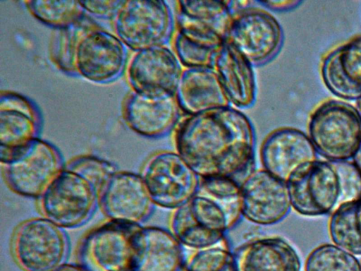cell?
Returning <instances> with one entry per match:
<instances>
[{"mask_svg":"<svg viewBox=\"0 0 361 271\" xmlns=\"http://www.w3.org/2000/svg\"><path fill=\"white\" fill-rule=\"evenodd\" d=\"M174 130L176 152L200 178L238 181L253 171L255 131L238 108L229 105L186 116Z\"/></svg>","mask_w":361,"mask_h":271,"instance_id":"obj_1","label":"cell"},{"mask_svg":"<svg viewBox=\"0 0 361 271\" xmlns=\"http://www.w3.org/2000/svg\"><path fill=\"white\" fill-rule=\"evenodd\" d=\"M308 136L317 153L327 160H349L361 143V115L349 103L328 100L312 113Z\"/></svg>","mask_w":361,"mask_h":271,"instance_id":"obj_2","label":"cell"},{"mask_svg":"<svg viewBox=\"0 0 361 271\" xmlns=\"http://www.w3.org/2000/svg\"><path fill=\"white\" fill-rule=\"evenodd\" d=\"M11 249L21 270L54 271L67 263L71 243L66 229L42 216L16 227Z\"/></svg>","mask_w":361,"mask_h":271,"instance_id":"obj_3","label":"cell"},{"mask_svg":"<svg viewBox=\"0 0 361 271\" xmlns=\"http://www.w3.org/2000/svg\"><path fill=\"white\" fill-rule=\"evenodd\" d=\"M0 162L8 187L20 196L37 200L66 164L59 149L39 138Z\"/></svg>","mask_w":361,"mask_h":271,"instance_id":"obj_4","label":"cell"},{"mask_svg":"<svg viewBox=\"0 0 361 271\" xmlns=\"http://www.w3.org/2000/svg\"><path fill=\"white\" fill-rule=\"evenodd\" d=\"M111 22L114 34L134 52L165 45L176 23L170 6L160 0L123 1Z\"/></svg>","mask_w":361,"mask_h":271,"instance_id":"obj_5","label":"cell"},{"mask_svg":"<svg viewBox=\"0 0 361 271\" xmlns=\"http://www.w3.org/2000/svg\"><path fill=\"white\" fill-rule=\"evenodd\" d=\"M98 189L66 167L37 200L43 217L64 229L86 224L99 206Z\"/></svg>","mask_w":361,"mask_h":271,"instance_id":"obj_6","label":"cell"},{"mask_svg":"<svg viewBox=\"0 0 361 271\" xmlns=\"http://www.w3.org/2000/svg\"><path fill=\"white\" fill-rule=\"evenodd\" d=\"M140 176L155 206L174 210L197 193L200 177L176 151L161 150L144 163Z\"/></svg>","mask_w":361,"mask_h":271,"instance_id":"obj_7","label":"cell"},{"mask_svg":"<svg viewBox=\"0 0 361 271\" xmlns=\"http://www.w3.org/2000/svg\"><path fill=\"white\" fill-rule=\"evenodd\" d=\"M141 224L108 220L87 232L77 249L85 271H133V238Z\"/></svg>","mask_w":361,"mask_h":271,"instance_id":"obj_8","label":"cell"},{"mask_svg":"<svg viewBox=\"0 0 361 271\" xmlns=\"http://www.w3.org/2000/svg\"><path fill=\"white\" fill-rule=\"evenodd\" d=\"M126 46L115 34L87 23L74 50V76L94 83L112 82L126 68Z\"/></svg>","mask_w":361,"mask_h":271,"instance_id":"obj_9","label":"cell"},{"mask_svg":"<svg viewBox=\"0 0 361 271\" xmlns=\"http://www.w3.org/2000/svg\"><path fill=\"white\" fill-rule=\"evenodd\" d=\"M292 209L305 217L331 214L338 207L340 182L332 161L307 162L286 181Z\"/></svg>","mask_w":361,"mask_h":271,"instance_id":"obj_10","label":"cell"},{"mask_svg":"<svg viewBox=\"0 0 361 271\" xmlns=\"http://www.w3.org/2000/svg\"><path fill=\"white\" fill-rule=\"evenodd\" d=\"M254 6L233 13L226 42L253 66H259L271 61L279 52L283 31L271 13Z\"/></svg>","mask_w":361,"mask_h":271,"instance_id":"obj_11","label":"cell"},{"mask_svg":"<svg viewBox=\"0 0 361 271\" xmlns=\"http://www.w3.org/2000/svg\"><path fill=\"white\" fill-rule=\"evenodd\" d=\"M169 225L182 246L191 251L218 243L230 230L223 209L211 198L197 193L172 210Z\"/></svg>","mask_w":361,"mask_h":271,"instance_id":"obj_12","label":"cell"},{"mask_svg":"<svg viewBox=\"0 0 361 271\" xmlns=\"http://www.w3.org/2000/svg\"><path fill=\"white\" fill-rule=\"evenodd\" d=\"M125 69L131 91L147 97L175 95L183 71L175 52L166 45L134 52Z\"/></svg>","mask_w":361,"mask_h":271,"instance_id":"obj_13","label":"cell"},{"mask_svg":"<svg viewBox=\"0 0 361 271\" xmlns=\"http://www.w3.org/2000/svg\"><path fill=\"white\" fill-rule=\"evenodd\" d=\"M240 185L242 216L251 223L276 224L292 209L286 182L263 168L251 171Z\"/></svg>","mask_w":361,"mask_h":271,"instance_id":"obj_14","label":"cell"},{"mask_svg":"<svg viewBox=\"0 0 361 271\" xmlns=\"http://www.w3.org/2000/svg\"><path fill=\"white\" fill-rule=\"evenodd\" d=\"M99 206L109 220L141 224L155 205L140 174L118 170L101 189Z\"/></svg>","mask_w":361,"mask_h":271,"instance_id":"obj_15","label":"cell"},{"mask_svg":"<svg viewBox=\"0 0 361 271\" xmlns=\"http://www.w3.org/2000/svg\"><path fill=\"white\" fill-rule=\"evenodd\" d=\"M177 32L205 46L220 49L226 42L233 18L228 1H177Z\"/></svg>","mask_w":361,"mask_h":271,"instance_id":"obj_16","label":"cell"},{"mask_svg":"<svg viewBox=\"0 0 361 271\" xmlns=\"http://www.w3.org/2000/svg\"><path fill=\"white\" fill-rule=\"evenodd\" d=\"M42 117L29 98L10 91L0 96V160L39 138Z\"/></svg>","mask_w":361,"mask_h":271,"instance_id":"obj_17","label":"cell"},{"mask_svg":"<svg viewBox=\"0 0 361 271\" xmlns=\"http://www.w3.org/2000/svg\"><path fill=\"white\" fill-rule=\"evenodd\" d=\"M259 157L262 168L285 182L299 167L318 159L308 135L292 127L269 133L261 144Z\"/></svg>","mask_w":361,"mask_h":271,"instance_id":"obj_18","label":"cell"},{"mask_svg":"<svg viewBox=\"0 0 361 271\" xmlns=\"http://www.w3.org/2000/svg\"><path fill=\"white\" fill-rule=\"evenodd\" d=\"M180 109L175 95L147 97L130 91L122 104L126 126L148 138H162L176 128Z\"/></svg>","mask_w":361,"mask_h":271,"instance_id":"obj_19","label":"cell"},{"mask_svg":"<svg viewBox=\"0 0 361 271\" xmlns=\"http://www.w3.org/2000/svg\"><path fill=\"white\" fill-rule=\"evenodd\" d=\"M133 271H180L183 247L169 229L140 225L133 238Z\"/></svg>","mask_w":361,"mask_h":271,"instance_id":"obj_20","label":"cell"},{"mask_svg":"<svg viewBox=\"0 0 361 271\" xmlns=\"http://www.w3.org/2000/svg\"><path fill=\"white\" fill-rule=\"evenodd\" d=\"M326 88L339 98H361V36L331 51L321 66Z\"/></svg>","mask_w":361,"mask_h":271,"instance_id":"obj_21","label":"cell"},{"mask_svg":"<svg viewBox=\"0 0 361 271\" xmlns=\"http://www.w3.org/2000/svg\"><path fill=\"white\" fill-rule=\"evenodd\" d=\"M175 97L186 116L231 105L214 68L183 69Z\"/></svg>","mask_w":361,"mask_h":271,"instance_id":"obj_22","label":"cell"},{"mask_svg":"<svg viewBox=\"0 0 361 271\" xmlns=\"http://www.w3.org/2000/svg\"><path fill=\"white\" fill-rule=\"evenodd\" d=\"M253 65L233 44L226 42L214 64L231 104L238 108L252 107L257 96Z\"/></svg>","mask_w":361,"mask_h":271,"instance_id":"obj_23","label":"cell"},{"mask_svg":"<svg viewBox=\"0 0 361 271\" xmlns=\"http://www.w3.org/2000/svg\"><path fill=\"white\" fill-rule=\"evenodd\" d=\"M238 271H300V258L294 247L278 236L256 238L235 253Z\"/></svg>","mask_w":361,"mask_h":271,"instance_id":"obj_24","label":"cell"},{"mask_svg":"<svg viewBox=\"0 0 361 271\" xmlns=\"http://www.w3.org/2000/svg\"><path fill=\"white\" fill-rule=\"evenodd\" d=\"M329 233L335 245L361 255V198L340 205L331 214Z\"/></svg>","mask_w":361,"mask_h":271,"instance_id":"obj_25","label":"cell"},{"mask_svg":"<svg viewBox=\"0 0 361 271\" xmlns=\"http://www.w3.org/2000/svg\"><path fill=\"white\" fill-rule=\"evenodd\" d=\"M24 4L34 18L55 30L73 25L86 15L80 1L31 0Z\"/></svg>","mask_w":361,"mask_h":271,"instance_id":"obj_26","label":"cell"},{"mask_svg":"<svg viewBox=\"0 0 361 271\" xmlns=\"http://www.w3.org/2000/svg\"><path fill=\"white\" fill-rule=\"evenodd\" d=\"M216 202L224 211L231 229L242 216L240 183L228 177L200 178L197 191Z\"/></svg>","mask_w":361,"mask_h":271,"instance_id":"obj_27","label":"cell"},{"mask_svg":"<svg viewBox=\"0 0 361 271\" xmlns=\"http://www.w3.org/2000/svg\"><path fill=\"white\" fill-rule=\"evenodd\" d=\"M183 271H238L235 253L224 238L218 243L192 250L184 259Z\"/></svg>","mask_w":361,"mask_h":271,"instance_id":"obj_28","label":"cell"},{"mask_svg":"<svg viewBox=\"0 0 361 271\" xmlns=\"http://www.w3.org/2000/svg\"><path fill=\"white\" fill-rule=\"evenodd\" d=\"M305 271H361L359 260L335 244L324 243L308 255Z\"/></svg>","mask_w":361,"mask_h":271,"instance_id":"obj_29","label":"cell"},{"mask_svg":"<svg viewBox=\"0 0 361 271\" xmlns=\"http://www.w3.org/2000/svg\"><path fill=\"white\" fill-rule=\"evenodd\" d=\"M86 24L84 18L68 28L55 30L52 33L49 45L50 59L57 68L67 74L74 76V50Z\"/></svg>","mask_w":361,"mask_h":271,"instance_id":"obj_30","label":"cell"},{"mask_svg":"<svg viewBox=\"0 0 361 271\" xmlns=\"http://www.w3.org/2000/svg\"><path fill=\"white\" fill-rule=\"evenodd\" d=\"M220 49L191 40L178 32L173 40V52L186 68H213Z\"/></svg>","mask_w":361,"mask_h":271,"instance_id":"obj_31","label":"cell"},{"mask_svg":"<svg viewBox=\"0 0 361 271\" xmlns=\"http://www.w3.org/2000/svg\"><path fill=\"white\" fill-rule=\"evenodd\" d=\"M65 167L83 176L100 192L108 180L118 169L113 162L104 158L82 155L70 159Z\"/></svg>","mask_w":361,"mask_h":271,"instance_id":"obj_32","label":"cell"},{"mask_svg":"<svg viewBox=\"0 0 361 271\" xmlns=\"http://www.w3.org/2000/svg\"><path fill=\"white\" fill-rule=\"evenodd\" d=\"M332 162L338 173L340 182L338 207L343 204L360 199V171L353 162L349 160Z\"/></svg>","mask_w":361,"mask_h":271,"instance_id":"obj_33","label":"cell"},{"mask_svg":"<svg viewBox=\"0 0 361 271\" xmlns=\"http://www.w3.org/2000/svg\"><path fill=\"white\" fill-rule=\"evenodd\" d=\"M80 2L86 14L112 21L123 1H80Z\"/></svg>","mask_w":361,"mask_h":271,"instance_id":"obj_34","label":"cell"},{"mask_svg":"<svg viewBox=\"0 0 361 271\" xmlns=\"http://www.w3.org/2000/svg\"><path fill=\"white\" fill-rule=\"evenodd\" d=\"M261 6L275 11H286L298 6L301 1L298 0L257 1Z\"/></svg>","mask_w":361,"mask_h":271,"instance_id":"obj_35","label":"cell"},{"mask_svg":"<svg viewBox=\"0 0 361 271\" xmlns=\"http://www.w3.org/2000/svg\"><path fill=\"white\" fill-rule=\"evenodd\" d=\"M54 271H85L78 263H66Z\"/></svg>","mask_w":361,"mask_h":271,"instance_id":"obj_36","label":"cell"},{"mask_svg":"<svg viewBox=\"0 0 361 271\" xmlns=\"http://www.w3.org/2000/svg\"><path fill=\"white\" fill-rule=\"evenodd\" d=\"M353 163L361 172V143L353 157Z\"/></svg>","mask_w":361,"mask_h":271,"instance_id":"obj_37","label":"cell"},{"mask_svg":"<svg viewBox=\"0 0 361 271\" xmlns=\"http://www.w3.org/2000/svg\"><path fill=\"white\" fill-rule=\"evenodd\" d=\"M357 109L361 115V98L357 100Z\"/></svg>","mask_w":361,"mask_h":271,"instance_id":"obj_38","label":"cell"}]
</instances>
